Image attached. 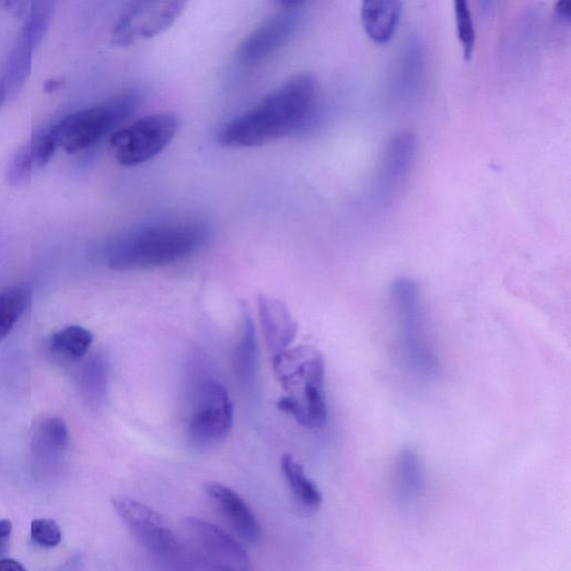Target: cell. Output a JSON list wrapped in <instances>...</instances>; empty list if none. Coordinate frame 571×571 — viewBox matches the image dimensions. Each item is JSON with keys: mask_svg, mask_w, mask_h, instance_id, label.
Segmentation results:
<instances>
[{"mask_svg": "<svg viewBox=\"0 0 571 571\" xmlns=\"http://www.w3.org/2000/svg\"><path fill=\"white\" fill-rule=\"evenodd\" d=\"M399 351L407 366L420 376L430 377L439 368L428 333L427 319L417 283L399 277L389 291Z\"/></svg>", "mask_w": 571, "mask_h": 571, "instance_id": "obj_3", "label": "cell"}, {"mask_svg": "<svg viewBox=\"0 0 571 571\" xmlns=\"http://www.w3.org/2000/svg\"><path fill=\"white\" fill-rule=\"evenodd\" d=\"M7 100H8L7 91L3 86V84L0 83V107L3 106V104L5 103Z\"/></svg>", "mask_w": 571, "mask_h": 571, "instance_id": "obj_33", "label": "cell"}, {"mask_svg": "<svg viewBox=\"0 0 571 571\" xmlns=\"http://www.w3.org/2000/svg\"><path fill=\"white\" fill-rule=\"evenodd\" d=\"M65 78H51L44 83V91L47 93H53L61 90L65 86Z\"/></svg>", "mask_w": 571, "mask_h": 571, "instance_id": "obj_32", "label": "cell"}, {"mask_svg": "<svg viewBox=\"0 0 571 571\" xmlns=\"http://www.w3.org/2000/svg\"><path fill=\"white\" fill-rule=\"evenodd\" d=\"M180 119L174 112L150 114L113 132L108 140L112 155L124 166L143 164L174 141Z\"/></svg>", "mask_w": 571, "mask_h": 571, "instance_id": "obj_6", "label": "cell"}, {"mask_svg": "<svg viewBox=\"0 0 571 571\" xmlns=\"http://www.w3.org/2000/svg\"><path fill=\"white\" fill-rule=\"evenodd\" d=\"M218 571H235V570H232V569H228V568H224V567H217Z\"/></svg>", "mask_w": 571, "mask_h": 571, "instance_id": "obj_34", "label": "cell"}, {"mask_svg": "<svg viewBox=\"0 0 571 571\" xmlns=\"http://www.w3.org/2000/svg\"><path fill=\"white\" fill-rule=\"evenodd\" d=\"M258 312L269 352L275 357L289 350L299 331L289 307L277 299L261 294L258 298Z\"/></svg>", "mask_w": 571, "mask_h": 571, "instance_id": "obj_13", "label": "cell"}, {"mask_svg": "<svg viewBox=\"0 0 571 571\" xmlns=\"http://www.w3.org/2000/svg\"><path fill=\"white\" fill-rule=\"evenodd\" d=\"M208 238V226L201 222L150 225L114 243L107 253V265L118 271L167 266L194 255Z\"/></svg>", "mask_w": 571, "mask_h": 571, "instance_id": "obj_2", "label": "cell"}, {"mask_svg": "<svg viewBox=\"0 0 571 571\" xmlns=\"http://www.w3.org/2000/svg\"><path fill=\"white\" fill-rule=\"evenodd\" d=\"M318 106L316 79L302 73L284 81L257 105L228 121L218 132L225 148H259L288 138L306 127Z\"/></svg>", "mask_w": 571, "mask_h": 571, "instance_id": "obj_1", "label": "cell"}, {"mask_svg": "<svg viewBox=\"0 0 571 571\" xmlns=\"http://www.w3.org/2000/svg\"><path fill=\"white\" fill-rule=\"evenodd\" d=\"M114 510L137 540L163 558H176L182 546L164 517L153 508L127 496L112 498Z\"/></svg>", "mask_w": 571, "mask_h": 571, "instance_id": "obj_8", "label": "cell"}, {"mask_svg": "<svg viewBox=\"0 0 571 571\" xmlns=\"http://www.w3.org/2000/svg\"><path fill=\"white\" fill-rule=\"evenodd\" d=\"M282 10L265 20L240 44L237 59L245 66L258 65L288 45L296 33L300 21L301 2L280 3Z\"/></svg>", "mask_w": 571, "mask_h": 571, "instance_id": "obj_10", "label": "cell"}, {"mask_svg": "<svg viewBox=\"0 0 571 571\" xmlns=\"http://www.w3.org/2000/svg\"><path fill=\"white\" fill-rule=\"evenodd\" d=\"M0 571H27L18 560L12 558L0 559Z\"/></svg>", "mask_w": 571, "mask_h": 571, "instance_id": "obj_31", "label": "cell"}, {"mask_svg": "<svg viewBox=\"0 0 571 571\" xmlns=\"http://www.w3.org/2000/svg\"><path fill=\"white\" fill-rule=\"evenodd\" d=\"M33 47L21 36L10 54L7 71L0 83L3 84L8 97L14 94L25 83L32 68Z\"/></svg>", "mask_w": 571, "mask_h": 571, "instance_id": "obj_22", "label": "cell"}, {"mask_svg": "<svg viewBox=\"0 0 571 571\" xmlns=\"http://www.w3.org/2000/svg\"><path fill=\"white\" fill-rule=\"evenodd\" d=\"M138 95L127 93L93 107L69 114L53 132L57 144L73 154L101 141L108 132L128 119L138 106Z\"/></svg>", "mask_w": 571, "mask_h": 571, "instance_id": "obj_5", "label": "cell"}, {"mask_svg": "<svg viewBox=\"0 0 571 571\" xmlns=\"http://www.w3.org/2000/svg\"><path fill=\"white\" fill-rule=\"evenodd\" d=\"M556 15L562 23H570L571 20V3L559 2L556 5Z\"/></svg>", "mask_w": 571, "mask_h": 571, "instance_id": "obj_30", "label": "cell"}, {"mask_svg": "<svg viewBox=\"0 0 571 571\" xmlns=\"http://www.w3.org/2000/svg\"><path fill=\"white\" fill-rule=\"evenodd\" d=\"M259 368V348L256 328L252 316L247 313L243 318L242 335L234 352V371L236 378L246 387L252 386Z\"/></svg>", "mask_w": 571, "mask_h": 571, "instance_id": "obj_17", "label": "cell"}, {"mask_svg": "<svg viewBox=\"0 0 571 571\" xmlns=\"http://www.w3.org/2000/svg\"><path fill=\"white\" fill-rule=\"evenodd\" d=\"M272 368L281 386L291 394L305 411L310 429H321L327 422L328 411L325 396V361L321 352L312 347L286 350L272 359ZM292 397V396H291Z\"/></svg>", "mask_w": 571, "mask_h": 571, "instance_id": "obj_4", "label": "cell"}, {"mask_svg": "<svg viewBox=\"0 0 571 571\" xmlns=\"http://www.w3.org/2000/svg\"><path fill=\"white\" fill-rule=\"evenodd\" d=\"M205 490L243 540L252 545L260 541V525L252 508L240 493L218 482L207 483Z\"/></svg>", "mask_w": 571, "mask_h": 571, "instance_id": "obj_12", "label": "cell"}, {"mask_svg": "<svg viewBox=\"0 0 571 571\" xmlns=\"http://www.w3.org/2000/svg\"><path fill=\"white\" fill-rule=\"evenodd\" d=\"M33 290L27 284H16L0 292V341L14 329L32 305Z\"/></svg>", "mask_w": 571, "mask_h": 571, "instance_id": "obj_21", "label": "cell"}, {"mask_svg": "<svg viewBox=\"0 0 571 571\" xmlns=\"http://www.w3.org/2000/svg\"><path fill=\"white\" fill-rule=\"evenodd\" d=\"M93 334L82 326H68L55 333L49 340L50 352L62 360L78 362L89 353Z\"/></svg>", "mask_w": 571, "mask_h": 571, "instance_id": "obj_20", "label": "cell"}, {"mask_svg": "<svg viewBox=\"0 0 571 571\" xmlns=\"http://www.w3.org/2000/svg\"><path fill=\"white\" fill-rule=\"evenodd\" d=\"M34 158L31 144L19 150L14 156L8 173V180L13 187H24L32 179Z\"/></svg>", "mask_w": 571, "mask_h": 571, "instance_id": "obj_26", "label": "cell"}, {"mask_svg": "<svg viewBox=\"0 0 571 571\" xmlns=\"http://www.w3.org/2000/svg\"><path fill=\"white\" fill-rule=\"evenodd\" d=\"M188 423V441L198 451L224 442L234 428L235 412L230 392L219 381L206 378L195 391Z\"/></svg>", "mask_w": 571, "mask_h": 571, "instance_id": "obj_7", "label": "cell"}, {"mask_svg": "<svg viewBox=\"0 0 571 571\" xmlns=\"http://www.w3.org/2000/svg\"><path fill=\"white\" fill-rule=\"evenodd\" d=\"M57 147L59 144H57L53 129L38 133L31 143L34 164L39 167L45 166L53 158Z\"/></svg>", "mask_w": 571, "mask_h": 571, "instance_id": "obj_28", "label": "cell"}, {"mask_svg": "<svg viewBox=\"0 0 571 571\" xmlns=\"http://www.w3.org/2000/svg\"><path fill=\"white\" fill-rule=\"evenodd\" d=\"M13 525L10 521H0V557L4 556L9 549Z\"/></svg>", "mask_w": 571, "mask_h": 571, "instance_id": "obj_29", "label": "cell"}, {"mask_svg": "<svg viewBox=\"0 0 571 571\" xmlns=\"http://www.w3.org/2000/svg\"><path fill=\"white\" fill-rule=\"evenodd\" d=\"M404 13V3L398 0H365L361 18L369 37L385 44L394 36Z\"/></svg>", "mask_w": 571, "mask_h": 571, "instance_id": "obj_16", "label": "cell"}, {"mask_svg": "<svg viewBox=\"0 0 571 571\" xmlns=\"http://www.w3.org/2000/svg\"><path fill=\"white\" fill-rule=\"evenodd\" d=\"M280 465L283 477L299 505L308 512L317 511L323 503V494L314 481L307 477L303 466L290 453L282 455Z\"/></svg>", "mask_w": 571, "mask_h": 571, "instance_id": "obj_18", "label": "cell"}, {"mask_svg": "<svg viewBox=\"0 0 571 571\" xmlns=\"http://www.w3.org/2000/svg\"><path fill=\"white\" fill-rule=\"evenodd\" d=\"M395 483L403 496H416L423 485V469L419 455L405 450L398 455L394 469Z\"/></svg>", "mask_w": 571, "mask_h": 571, "instance_id": "obj_23", "label": "cell"}, {"mask_svg": "<svg viewBox=\"0 0 571 571\" xmlns=\"http://www.w3.org/2000/svg\"><path fill=\"white\" fill-rule=\"evenodd\" d=\"M53 3L36 2L32 4L31 14L20 34L33 49L39 44L45 35L53 12Z\"/></svg>", "mask_w": 571, "mask_h": 571, "instance_id": "obj_24", "label": "cell"}, {"mask_svg": "<svg viewBox=\"0 0 571 571\" xmlns=\"http://www.w3.org/2000/svg\"><path fill=\"white\" fill-rule=\"evenodd\" d=\"M31 537L35 545L42 548H55L62 541V531L59 525L50 520L33 521Z\"/></svg>", "mask_w": 571, "mask_h": 571, "instance_id": "obj_27", "label": "cell"}, {"mask_svg": "<svg viewBox=\"0 0 571 571\" xmlns=\"http://www.w3.org/2000/svg\"><path fill=\"white\" fill-rule=\"evenodd\" d=\"M417 142L410 132L399 133L388 143L380 171L384 193L395 191L408 178L416 156Z\"/></svg>", "mask_w": 571, "mask_h": 571, "instance_id": "obj_14", "label": "cell"}, {"mask_svg": "<svg viewBox=\"0 0 571 571\" xmlns=\"http://www.w3.org/2000/svg\"><path fill=\"white\" fill-rule=\"evenodd\" d=\"M189 535L217 562L235 571H249L250 559L245 549L230 535L203 520L189 517L185 522Z\"/></svg>", "mask_w": 571, "mask_h": 571, "instance_id": "obj_11", "label": "cell"}, {"mask_svg": "<svg viewBox=\"0 0 571 571\" xmlns=\"http://www.w3.org/2000/svg\"><path fill=\"white\" fill-rule=\"evenodd\" d=\"M70 444L66 422L56 417L44 418L34 426L32 450L40 466H51L61 459Z\"/></svg>", "mask_w": 571, "mask_h": 571, "instance_id": "obj_15", "label": "cell"}, {"mask_svg": "<svg viewBox=\"0 0 571 571\" xmlns=\"http://www.w3.org/2000/svg\"><path fill=\"white\" fill-rule=\"evenodd\" d=\"M186 3L177 0L129 3L112 33V43L129 46L141 39L155 37L173 26L183 14Z\"/></svg>", "mask_w": 571, "mask_h": 571, "instance_id": "obj_9", "label": "cell"}, {"mask_svg": "<svg viewBox=\"0 0 571 571\" xmlns=\"http://www.w3.org/2000/svg\"><path fill=\"white\" fill-rule=\"evenodd\" d=\"M454 14L456 31L463 46L464 57L467 61L471 59L476 45V30L471 11L466 0H455Z\"/></svg>", "mask_w": 571, "mask_h": 571, "instance_id": "obj_25", "label": "cell"}, {"mask_svg": "<svg viewBox=\"0 0 571 571\" xmlns=\"http://www.w3.org/2000/svg\"><path fill=\"white\" fill-rule=\"evenodd\" d=\"M79 385L86 404L101 408L108 393V365L101 356L89 359L79 372Z\"/></svg>", "mask_w": 571, "mask_h": 571, "instance_id": "obj_19", "label": "cell"}]
</instances>
